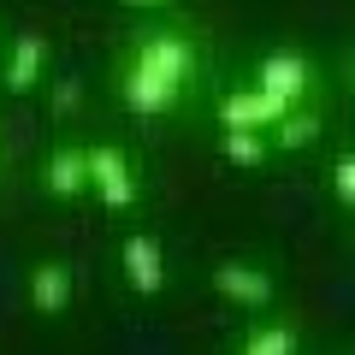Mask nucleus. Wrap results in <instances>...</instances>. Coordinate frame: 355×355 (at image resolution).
Listing matches in <instances>:
<instances>
[{
  "instance_id": "1",
  "label": "nucleus",
  "mask_w": 355,
  "mask_h": 355,
  "mask_svg": "<svg viewBox=\"0 0 355 355\" xmlns=\"http://www.w3.org/2000/svg\"><path fill=\"white\" fill-rule=\"evenodd\" d=\"M130 65H148V71L172 77V83H190L196 71V48L184 30H154V36H142L137 48H130Z\"/></svg>"
},
{
  "instance_id": "2",
  "label": "nucleus",
  "mask_w": 355,
  "mask_h": 355,
  "mask_svg": "<svg viewBox=\"0 0 355 355\" xmlns=\"http://www.w3.org/2000/svg\"><path fill=\"white\" fill-rule=\"evenodd\" d=\"M119 95H125L130 113L154 119V113H172V107H178L184 83H172V77H160V71H148V65H130L125 60V83H119Z\"/></svg>"
},
{
  "instance_id": "3",
  "label": "nucleus",
  "mask_w": 355,
  "mask_h": 355,
  "mask_svg": "<svg viewBox=\"0 0 355 355\" xmlns=\"http://www.w3.org/2000/svg\"><path fill=\"white\" fill-rule=\"evenodd\" d=\"M89 184H95V196H101L107 207H130L137 202V178H130V160L119 148H89Z\"/></svg>"
},
{
  "instance_id": "4",
  "label": "nucleus",
  "mask_w": 355,
  "mask_h": 355,
  "mask_svg": "<svg viewBox=\"0 0 355 355\" xmlns=\"http://www.w3.org/2000/svg\"><path fill=\"white\" fill-rule=\"evenodd\" d=\"M284 113H291V107H284L272 89H261V83L254 89H231L225 101H219V119H225V125H249V130H272Z\"/></svg>"
},
{
  "instance_id": "5",
  "label": "nucleus",
  "mask_w": 355,
  "mask_h": 355,
  "mask_svg": "<svg viewBox=\"0 0 355 355\" xmlns=\"http://www.w3.org/2000/svg\"><path fill=\"white\" fill-rule=\"evenodd\" d=\"M125 284H130V291H142V296H154L166 284V254H160V243H154L148 231L125 237Z\"/></svg>"
},
{
  "instance_id": "6",
  "label": "nucleus",
  "mask_w": 355,
  "mask_h": 355,
  "mask_svg": "<svg viewBox=\"0 0 355 355\" xmlns=\"http://www.w3.org/2000/svg\"><path fill=\"white\" fill-rule=\"evenodd\" d=\"M42 184H48V196H60V202L95 190V184H89V148H53L48 166H42Z\"/></svg>"
},
{
  "instance_id": "7",
  "label": "nucleus",
  "mask_w": 355,
  "mask_h": 355,
  "mask_svg": "<svg viewBox=\"0 0 355 355\" xmlns=\"http://www.w3.org/2000/svg\"><path fill=\"white\" fill-rule=\"evenodd\" d=\"M214 291L225 296V302H237V308H266V302H272V279L254 272V266H243V261L219 266V272H214Z\"/></svg>"
},
{
  "instance_id": "8",
  "label": "nucleus",
  "mask_w": 355,
  "mask_h": 355,
  "mask_svg": "<svg viewBox=\"0 0 355 355\" xmlns=\"http://www.w3.org/2000/svg\"><path fill=\"white\" fill-rule=\"evenodd\" d=\"M254 83L272 89L284 107H296V101L308 95V60H302V53H266V60H261V77H254Z\"/></svg>"
},
{
  "instance_id": "9",
  "label": "nucleus",
  "mask_w": 355,
  "mask_h": 355,
  "mask_svg": "<svg viewBox=\"0 0 355 355\" xmlns=\"http://www.w3.org/2000/svg\"><path fill=\"white\" fill-rule=\"evenodd\" d=\"M42 71H48V42L30 30V36H18L12 53H6V89H12V95H30V89L42 83Z\"/></svg>"
},
{
  "instance_id": "10",
  "label": "nucleus",
  "mask_w": 355,
  "mask_h": 355,
  "mask_svg": "<svg viewBox=\"0 0 355 355\" xmlns=\"http://www.w3.org/2000/svg\"><path fill=\"white\" fill-rule=\"evenodd\" d=\"M65 302H71V266L42 261L36 272H30V308H36V314H60Z\"/></svg>"
},
{
  "instance_id": "11",
  "label": "nucleus",
  "mask_w": 355,
  "mask_h": 355,
  "mask_svg": "<svg viewBox=\"0 0 355 355\" xmlns=\"http://www.w3.org/2000/svg\"><path fill=\"white\" fill-rule=\"evenodd\" d=\"M225 160L231 166H261L266 160V137L249 125H225Z\"/></svg>"
},
{
  "instance_id": "12",
  "label": "nucleus",
  "mask_w": 355,
  "mask_h": 355,
  "mask_svg": "<svg viewBox=\"0 0 355 355\" xmlns=\"http://www.w3.org/2000/svg\"><path fill=\"white\" fill-rule=\"evenodd\" d=\"M314 137H320V119L314 113H284L279 125H272V142H279V148H308Z\"/></svg>"
},
{
  "instance_id": "13",
  "label": "nucleus",
  "mask_w": 355,
  "mask_h": 355,
  "mask_svg": "<svg viewBox=\"0 0 355 355\" xmlns=\"http://www.w3.org/2000/svg\"><path fill=\"white\" fill-rule=\"evenodd\" d=\"M243 349L249 355H291L296 349V326H261L243 338Z\"/></svg>"
},
{
  "instance_id": "14",
  "label": "nucleus",
  "mask_w": 355,
  "mask_h": 355,
  "mask_svg": "<svg viewBox=\"0 0 355 355\" xmlns=\"http://www.w3.org/2000/svg\"><path fill=\"white\" fill-rule=\"evenodd\" d=\"M77 107H83V83H77V77H60V83H53V113L71 119Z\"/></svg>"
},
{
  "instance_id": "15",
  "label": "nucleus",
  "mask_w": 355,
  "mask_h": 355,
  "mask_svg": "<svg viewBox=\"0 0 355 355\" xmlns=\"http://www.w3.org/2000/svg\"><path fill=\"white\" fill-rule=\"evenodd\" d=\"M331 190H338V196H343V202H349V207H355V154H343V160H338V166H331Z\"/></svg>"
},
{
  "instance_id": "16",
  "label": "nucleus",
  "mask_w": 355,
  "mask_h": 355,
  "mask_svg": "<svg viewBox=\"0 0 355 355\" xmlns=\"http://www.w3.org/2000/svg\"><path fill=\"white\" fill-rule=\"evenodd\" d=\"M125 6H166V0H125Z\"/></svg>"
},
{
  "instance_id": "17",
  "label": "nucleus",
  "mask_w": 355,
  "mask_h": 355,
  "mask_svg": "<svg viewBox=\"0 0 355 355\" xmlns=\"http://www.w3.org/2000/svg\"><path fill=\"white\" fill-rule=\"evenodd\" d=\"M349 89H355V60H349Z\"/></svg>"
}]
</instances>
